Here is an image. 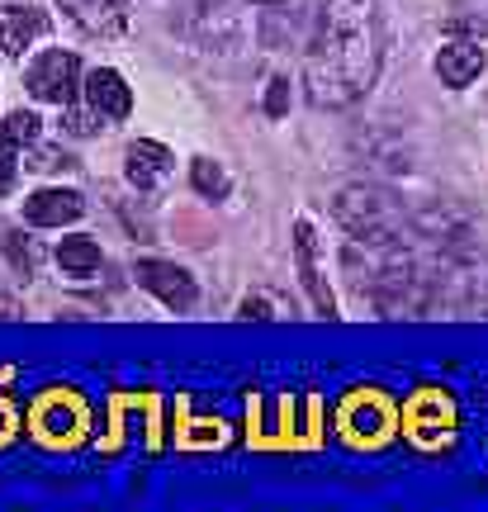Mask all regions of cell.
I'll use <instances>...</instances> for the list:
<instances>
[{"label":"cell","instance_id":"18","mask_svg":"<svg viewBox=\"0 0 488 512\" xmlns=\"http://www.w3.org/2000/svg\"><path fill=\"white\" fill-rule=\"evenodd\" d=\"M5 252H10V261H15L24 275H34V266H38L34 242H24V247H19V233H5Z\"/></svg>","mask_w":488,"mask_h":512},{"label":"cell","instance_id":"2","mask_svg":"<svg viewBox=\"0 0 488 512\" xmlns=\"http://www.w3.org/2000/svg\"><path fill=\"white\" fill-rule=\"evenodd\" d=\"M332 214H337V223H342L356 242H365V247H384V242L403 238V209H398V200L389 190H380V185L356 181V185H346V190H337Z\"/></svg>","mask_w":488,"mask_h":512},{"label":"cell","instance_id":"5","mask_svg":"<svg viewBox=\"0 0 488 512\" xmlns=\"http://www.w3.org/2000/svg\"><path fill=\"white\" fill-rule=\"evenodd\" d=\"M81 91H86V110L95 119H109V124H119L133 114V91H128V81L114 67H95L86 81H81Z\"/></svg>","mask_w":488,"mask_h":512},{"label":"cell","instance_id":"20","mask_svg":"<svg viewBox=\"0 0 488 512\" xmlns=\"http://www.w3.org/2000/svg\"><path fill=\"white\" fill-rule=\"evenodd\" d=\"M252 5H285V0H252Z\"/></svg>","mask_w":488,"mask_h":512},{"label":"cell","instance_id":"1","mask_svg":"<svg viewBox=\"0 0 488 512\" xmlns=\"http://www.w3.org/2000/svg\"><path fill=\"white\" fill-rule=\"evenodd\" d=\"M384 5L380 0H323L304 53V91L318 110H346L375 91L384 67Z\"/></svg>","mask_w":488,"mask_h":512},{"label":"cell","instance_id":"12","mask_svg":"<svg viewBox=\"0 0 488 512\" xmlns=\"http://www.w3.org/2000/svg\"><path fill=\"white\" fill-rule=\"evenodd\" d=\"M57 266H62V275H72V280H91V275L105 266V252H100L95 238L72 233V238L57 242Z\"/></svg>","mask_w":488,"mask_h":512},{"label":"cell","instance_id":"6","mask_svg":"<svg viewBox=\"0 0 488 512\" xmlns=\"http://www.w3.org/2000/svg\"><path fill=\"white\" fill-rule=\"evenodd\" d=\"M81 214H86L81 190H62V185H43V190H34L24 200V219L34 223V228H67Z\"/></svg>","mask_w":488,"mask_h":512},{"label":"cell","instance_id":"3","mask_svg":"<svg viewBox=\"0 0 488 512\" xmlns=\"http://www.w3.org/2000/svg\"><path fill=\"white\" fill-rule=\"evenodd\" d=\"M24 86L34 100L43 105H76V91H81V62L76 53H62V48H48V53H38L29 67H24Z\"/></svg>","mask_w":488,"mask_h":512},{"label":"cell","instance_id":"19","mask_svg":"<svg viewBox=\"0 0 488 512\" xmlns=\"http://www.w3.org/2000/svg\"><path fill=\"white\" fill-rule=\"evenodd\" d=\"M242 318H275V313L266 299H252V294H247V299H242Z\"/></svg>","mask_w":488,"mask_h":512},{"label":"cell","instance_id":"15","mask_svg":"<svg viewBox=\"0 0 488 512\" xmlns=\"http://www.w3.org/2000/svg\"><path fill=\"white\" fill-rule=\"evenodd\" d=\"M19 152H24V147H19L15 138H10V133H0V195H10V190H15Z\"/></svg>","mask_w":488,"mask_h":512},{"label":"cell","instance_id":"13","mask_svg":"<svg viewBox=\"0 0 488 512\" xmlns=\"http://www.w3.org/2000/svg\"><path fill=\"white\" fill-rule=\"evenodd\" d=\"M190 185H195L204 200H223L228 190H233V181H228V171L214 162V157H195L190 162Z\"/></svg>","mask_w":488,"mask_h":512},{"label":"cell","instance_id":"10","mask_svg":"<svg viewBox=\"0 0 488 512\" xmlns=\"http://www.w3.org/2000/svg\"><path fill=\"white\" fill-rule=\"evenodd\" d=\"M72 24H81L86 34H124L128 29V0H57Z\"/></svg>","mask_w":488,"mask_h":512},{"label":"cell","instance_id":"17","mask_svg":"<svg viewBox=\"0 0 488 512\" xmlns=\"http://www.w3.org/2000/svg\"><path fill=\"white\" fill-rule=\"evenodd\" d=\"M43 427H48V437H72V427H76V413L72 408H62V403H48L43 408Z\"/></svg>","mask_w":488,"mask_h":512},{"label":"cell","instance_id":"7","mask_svg":"<svg viewBox=\"0 0 488 512\" xmlns=\"http://www.w3.org/2000/svg\"><path fill=\"white\" fill-rule=\"evenodd\" d=\"M294 261H299L308 299L318 304V313L332 318V313H337V299H332V290H327V280H323V266H318V233H313V223L308 219L294 223Z\"/></svg>","mask_w":488,"mask_h":512},{"label":"cell","instance_id":"16","mask_svg":"<svg viewBox=\"0 0 488 512\" xmlns=\"http://www.w3.org/2000/svg\"><path fill=\"white\" fill-rule=\"evenodd\" d=\"M261 110L271 119H285V110H290V76H271L266 81V105Z\"/></svg>","mask_w":488,"mask_h":512},{"label":"cell","instance_id":"9","mask_svg":"<svg viewBox=\"0 0 488 512\" xmlns=\"http://www.w3.org/2000/svg\"><path fill=\"white\" fill-rule=\"evenodd\" d=\"M171 166H176V157H171V147L152 143V138H138V143H128L124 152V176L128 185H138V190H157V185L171 176Z\"/></svg>","mask_w":488,"mask_h":512},{"label":"cell","instance_id":"11","mask_svg":"<svg viewBox=\"0 0 488 512\" xmlns=\"http://www.w3.org/2000/svg\"><path fill=\"white\" fill-rule=\"evenodd\" d=\"M48 34V15L34 5H0V53L19 57L34 48V38Z\"/></svg>","mask_w":488,"mask_h":512},{"label":"cell","instance_id":"14","mask_svg":"<svg viewBox=\"0 0 488 512\" xmlns=\"http://www.w3.org/2000/svg\"><path fill=\"white\" fill-rule=\"evenodd\" d=\"M0 133H10L19 147H29V143H38V114H29V110H10L5 119H0Z\"/></svg>","mask_w":488,"mask_h":512},{"label":"cell","instance_id":"8","mask_svg":"<svg viewBox=\"0 0 488 512\" xmlns=\"http://www.w3.org/2000/svg\"><path fill=\"white\" fill-rule=\"evenodd\" d=\"M484 67H488V53L474 43V38H455V43H446V48L436 53V76H441L451 91L474 86V81L484 76Z\"/></svg>","mask_w":488,"mask_h":512},{"label":"cell","instance_id":"4","mask_svg":"<svg viewBox=\"0 0 488 512\" xmlns=\"http://www.w3.org/2000/svg\"><path fill=\"white\" fill-rule=\"evenodd\" d=\"M133 275H138V285H143L147 294H157L166 309L176 313H190L199 304V285L195 275L185 271V266H176V261H157V256H143L138 266H133Z\"/></svg>","mask_w":488,"mask_h":512}]
</instances>
